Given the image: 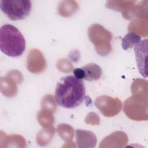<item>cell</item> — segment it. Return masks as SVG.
I'll list each match as a JSON object with an SVG mask.
<instances>
[{
  "mask_svg": "<svg viewBox=\"0 0 148 148\" xmlns=\"http://www.w3.org/2000/svg\"><path fill=\"white\" fill-rule=\"evenodd\" d=\"M85 94L83 80L69 75L62 77L57 83L54 95L58 105L64 108L72 109L83 102Z\"/></svg>",
  "mask_w": 148,
  "mask_h": 148,
  "instance_id": "6da1fadb",
  "label": "cell"
},
{
  "mask_svg": "<svg viewBox=\"0 0 148 148\" xmlns=\"http://www.w3.org/2000/svg\"><path fill=\"white\" fill-rule=\"evenodd\" d=\"M0 49L5 55L20 56L25 49V40L21 32L12 24H4L0 28Z\"/></svg>",
  "mask_w": 148,
  "mask_h": 148,
  "instance_id": "7a4b0ae2",
  "label": "cell"
},
{
  "mask_svg": "<svg viewBox=\"0 0 148 148\" xmlns=\"http://www.w3.org/2000/svg\"><path fill=\"white\" fill-rule=\"evenodd\" d=\"M0 8L10 20H21L29 16L31 2L29 0H2Z\"/></svg>",
  "mask_w": 148,
  "mask_h": 148,
  "instance_id": "3957f363",
  "label": "cell"
},
{
  "mask_svg": "<svg viewBox=\"0 0 148 148\" xmlns=\"http://www.w3.org/2000/svg\"><path fill=\"white\" fill-rule=\"evenodd\" d=\"M147 46V39L140 41L134 46V53L138 71L141 75L145 77L147 76L146 68Z\"/></svg>",
  "mask_w": 148,
  "mask_h": 148,
  "instance_id": "277c9868",
  "label": "cell"
},
{
  "mask_svg": "<svg viewBox=\"0 0 148 148\" xmlns=\"http://www.w3.org/2000/svg\"><path fill=\"white\" fill-rule=\"evenodd\" d=\"M76 143L79 147H94L97 143L96 136L94 132L86 130L76 131Z\"/></svg>",
  "mask_w": 148,
  "mask_h": 148,
  "instance_id": "5b68a950",
  "label": "cell"
},
{
  "mask_svg": "<svg viewBox=\"0 0 148 148\" xmlns=\"http://www.w3.org/2000/svg\"><path fill=\"white\" fill-rule=\"evenodd\" d=\"M84 71V80L93 81L98 80L101 76L102 70L101 67L95 63H89L82 67Z\"/></svg>",
  "mask_w": 148,
  "mask_h": 148,
  "instance_id": "8992f818",
  "label": "cell"
},
{
  "mask_svg": "<svg viewBox=\"0 0 148 148\" xmlns=\"http://www.w3.org/2000/svg\"><path fill=\"white\" fill-rule=\"evenodd\" d=\"M140 40V36L132 32L127 34L122 39V47L127 50L135 46Z\"/></svg>",
  "mask_w": 148,
  "mask_h": 148,
  "instance_id": "52a82bcc",
  "label": "cell"
},
{
  "mask_svg": "<svg viewBox=\"0 0 148 148\" xmlns=\"http://www.w3.org/2000/svg\"><path fill=\"white\" fill-rule=\"evenodd\" d=\"M73 73L74 76L77 79H79L80 80L84 79L85 73L82 68H77L74 69L73 71Z\"/></svg>",
  "mask_w": 148,
  "mask_h": 148,
  "instance_id": "ba28073f",
  "label": "cell"
}]
</instances>
